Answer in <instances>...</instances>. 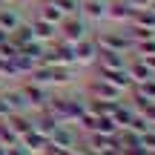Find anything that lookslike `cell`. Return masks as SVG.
Returning <instances> with one entry per match:
<instances>
[{
  "mask_svg": "<svg viewBox=\"0 0 155 155\" xmlns=\"http://www.w3.org/2000/svg\"><path fill=\"white\" fill-rule=\"evenodd\" d=\"M20 144L29 150V155H43L46 150H49V138L46 135H40V132H26V135H20Z\"/></svg>",
  "mask_w": 155,
  "mask_h": 155,
  "instance_id": "cell-12",
  "label": "cell"
},
{
  "mask_svg": "<svg viewBox=\"0 0 155 155\" xmlns=\"http://www.w3.org/2000/svg\"><path fill=\"white\" fill-rule=\"evenodd\" d=\"M0 78H9V61L0 58Z\"/></svg>",
  "mask_w": 155,
  "mask_h": 155,
  "instance_id": "cell-34",
  "label": "cell"
},
{
  "mask_svg": "<svg viewBox=\"0 0 155 155\" xmlns=\"http://www.w3.org/2000/svg\"><path fill=\"white\" fill-rule=\"evenodd\" d=\"M129 26H141V29H155V9H135Z\"/></svg>",
  "mask_w": 155,
  "mask_h": 155,
  "instance_id": "cell-21",
  "label": "cell"
},
{
  "mask_svg": "<svg viewBox=\"0 0 155 155\" xmlns=\"http://www.w3.org/2000/svg\"><path fill=\"white\" fill-rule=\"evenodd\" d=\"M12 3H17V0H0V6H12Z\"/></svg>",
  "mask_w": 155,
  "mask_h": 155,
  "instance_id": "cell-37",
  "label": "cell"
},
{
  "mask_svg": "<svg viewBox=\"0 0 155 155\" xmlns=\"http://www.w3.org/2000/svg\"><path fill=\"white\" fill-rule=\"evenodd\" d=\"M135 89H138L147 101H155V78H150V81H144V83H135Z\"/></svg>",
  "mask_w": 155,
  "mask_h": 155,
  "instance_id": "cell-26",
  "label": "cell"
},
{
  "mask_svg": "<svg viewBox=\"0 0 155 155\" xmlns=\"http://www.w3.org/2000/svg\"><path fill=\"white\" fill-rule=\"evenodd\" d=\"M127 129H132V132H147V129H150V124H147V118L144 115H138V112H135V118H132V121H129V127Z\"/></svg>",
  "mask_w": 155,
  "mask_h": 155,
  "instance_id": "cell-28",
  "label": "cell"
},
{
  "mask_svg": "<svg viewBox=\"0 0 155 155\" xmlns=\"http://www.w3.org/2000/svg\"><path fill=\"white\" fill-rule=\"evenodd\" d=\"M32 121H35V132L46 135V138H49V135L55 132V127H58V118L52 115L49 109H40V112H32Z\"/></svg>",
  "mask_w": 155,
  "mask_h": 155,
  "instance_id": "cell-13",
  "label": "cell"
},
{
  "mask_svg": "<svg viewBox=\"0 0 155 155\" xmlns=\"http://www.w3.org/2000/svg\"><path fill=\"white\" fill-rule=\"evenodd\" d=\"M106 9H109V0H81V17L89 26H98L106 20Z\"/></svg>",
  "mask_w": 155,
  "mask_h": 155,
  "instance_id": "cell-8",
  "label": "cell"
},
{
  "mask_svg": "<svg viewBox=\"0 0 155 155\" xmlns=\"http://www.w3.org/2000/svg\"><path fill=\"white\" fill-rule=\"evenodd\" d=\"M20 55H26L29 61L35 63V66H40V63H43V55H46V43H40V40H32V43L20 46Z\"/></svg>",
  "mask_w": 155,
  "mask_h": 155,
  "instance_id": "cell-20",
  "label": "cell"
},
{
  "mask_svg": "<svg viewBox=\"0 0 155 155\" xmlns=\"http://www.w3.org/2000/svg\"><path fill=\"white\" fill-rule=\"evenodd\" d=\"M150 9H155V0H152V6H150Z\"/></svg>",
  "mask_w": 155,
  "mask_h": 155,
  "instance_id": "cell-39",
  "label": "cell"
},
{
  "mask_svg": "<svg viewBox=\"0 0 155 155\" xmlns=\"http://www.w3.org/2000/svg\"><path fill=\"white\" fill-rule=\"evenodd\" d=\"M6 155H29V150L17 141V144H12V147H6Z\"/></svg>",
  "mask_w": 155,
  "mask_h": 155,
  "instance_id": "cell-30",
  "label": "cell"
},
{
  "mask_svg": "<svg viewBox=\"0 0 155 155\" xmlns=\"http://www.w3.org/2000/svg\"><path fill=\"white\" fill-rule=\"evenodd\" d=\"M152 38H155V29H152Z\"/></svg>",
  "mask_w": 155,
  "mask_h": 155,
  "instance_id": "cell-40",
  "label": "cell"
},
{
  "mask_svg": "<svg viewBox=\"0 0 155 155\" xmlns=\"http://www.w3.org/2000/svg\"><path fill=\"white\" fill-rule=\"evenodd\" d=\"M32 35H35V40H40V43H55L58 40V26H52V23H46V20H40V17H32Z\"/></svg>",
  "mask_w": 155,
  "mask_h": 155,
  "instance_id": "cell-11",
  "label": "cell"
},
{
  "mask_svg": "<svg viewBox=\"0 0 155 155\" xmlns=\"http://www.w3.org/2000/svg\"><path fill=\"white\" fill-rule=\"evenodd\" d=\"M0 155H6V147H0Z\"/></svg>",
  "mask_w": 155,
  "mask_h": 155,
  "instance_id": "cell-38",
  "label": "cell"
},
{
  "mask_svg": "<svg viewBox=\"0 0 155 155\" xmlns=\"http://www.w3.org/2000/svg\"><path fill=\"white\" fill-rule=\"evenodd\" d=\"M86 95H89V98H101V101H112V104H118V101L127 98L118 86H112V83L104 81V78H92L89 86H86Z\"/></svg>",
  "mask_w": 155,
  "mask_h": 155,
  "instance_id": "cell-7",
  "label": "cell"
},
{
  "mask_svg": "<svg viewBox=\"0 0 155 155\" xmlns=\"http://www.w3.org/2000/svg\"><path fill=\"white\" fill-rule=\"evenodd\" d=\"M89 35H95V32H92V26H89V23L83 20L81 15L63 17V20L58 23V38H61V40H66V43H78V40L89 38Z\"/></svg>",
  "mask_w": 155,
  "mask_h": 155,
  "instance_id": "cell-4",
  "label": "cell"
},
{
  "mask_svg": "<svg viewBox=\"0 0 155 155\" xmlns=\"http://www.w3.org/2000/svg\"><path fill=\"white\" fill-rule=\"evenodd\" d=\"M17 52H20V49H17V46L12 43V40H6V43H0V58H3V61H12V58H15Z\"/></svg>",
  "mask_w": 155,
  "mask_h": 155,
  "instance_id": "cell-29",
  "label": "cell"
},
{
  "mask_svg": "<svg viewBox=\"0 0 155 155\" xmlns=\"http://www.w3.org/2000/svg\"><path fill=\"white\" fill-rule=\"evenodd\" d=\"M35 17H40V20H46V23H52V26H58V23L63 20V12H61V6L55 3V0H43V3L38 6V12H35Z\"/></svg>",
  "mask_w": 155,
  "mask_h": 155,
  "instance_id": "cell-14",
  "label": "cell"
},
{
  "mask_svg": "<svg viewBox=\"0 0 155 155\" xmlns=\"http://www.w3.org/2000/svg\"><path fill=\"white\" fill-rule=\"evenodd\" d=\"M101 155H124L121 150H118V147H109V150H104V152H101Z\"/></svg>",
  "mask_w": 155,
  "mask_h": 155,
  "instance_id": "cell-35",
  "label": "cell"
},
{
  "mask_svg": "<svg viewBox=\"0 0 155 155\" xmlns=\"http://www.w3.org/2000/svg\"><path fill=\"white\" fill-rule=\"evenodd\" d=\"M127 72L129 78H132V83H144V81H150V78H155L150 69H147V63L141 61V58H127Z\"/></svg>",
  "mask_w": 155,
  "mask_h": 155,
  "instance_id": "cell-17",
  "label": "cell"
},
{
  "mask_svg": "<svg viewBox=\"0 0 155 155\" xmlns=\"http://www.w3.org/2000/svg\"><path fill=\"white\" fill-rule=\"evenodd\" d=\"M6 124H9V129L20 138V135H26V132H32L35 129V121H32V112H12L9 118H3Z\"/></svg>",
  "mask_w": 155,
  "mask_h": 155,
  "instance_id": "cell-10",
  "label": "cell"
},
{
  "mask_svg": "<svg viewBox=\"0 0 155 155\" xmlns=\"http://www.w3.org/2000/svg\"><path fill=\"white\" fill-rule=\"evenodd\" d=\"M135 9L129 6V0H109V9H106V20L121 23V26H129Z\"/></svg>",
  "mask_w": 155,
  "mask_h": 155,
  "instance_id": "cell-9",
  "label": "cell"
},
{
  "mask_svg": "<svg viewBox=\"0 0 155 155\" xmlns=\"http://www.w3.org/2000/svg\"><path fill=\"white\" fill-rule=\"evenodd\" d=\"M17 141H20V138H17V135L9 129V124L0 118V147H12V144H17Z\"/></svg>",
  "mask_w": 155,
  "mask_h": 155,
  "instance_id": "cell-24",
  "label": "cell"
},
{
  "mask_svg": "<svg viewBox=\"0 0 155 155\" xmlns=\"http://www.w3.org/2000/svg\"><path fill=\"white\" fill-rule=\"evenodd\" d=\"M129 6H132V9H150L152 0H129Z\"/></svg>",
  "mask_w": 155,
  "mask_h": 155,
  "instance_id": "cell-32",
  "label": "cell"
},
{
  "mask_svg": "<svg viewBox=\"0 0 155 155\" xmlns=\"http://www.w3.org/2000/svg\"><path fill=\"white\" fill-rule=\"evenodd\" d=\"M109 118L118 124V129H127V127H129V121L135 118V106L129 104L127 98H124V101H118V104H115V109H112V115H109Z\"/></svg>",
  "mask_w": 155,
  "mask_h": 155,
  "instance_id": "cell-16",
  "label": "cell"
},
{
  "mask_svg": "<svg viewBox=\"0 0 155 155\" xmlns=\"http://www.w3.org/2000/svg\"><path fill=\"white\" fill-rule=\"evenodd\" d=\"M72 55H75V69L95 66V61H98V40H95V35H89V38L72 43Z\"/></svg>",
  "mask_w": 155,
  "mask_h": 155,
  "instance_id": "cell-6",
  "label": "cell"
},
{
  "mask_svg": "<svg viewBox=\"0 0 155 155\" xmlns=\"http://www.w3.org/2000/svg\"><path fill=\"white\" fill-rule=\"evenodd\" d=\"M29 81L40 83V86H49V89H66L69 83L75 81V69H66V66H35L29 72Z\"/></svg>",
  "mask_w": 155,
  "mask_h": 155,
  "instance_id": "cell-1",
  "label": "cell"
},
{
  "mask_svg": "<svg viewBox=\"0 0 155 155\" xmlns=\"http://www.w3.org/2000/svg\"><path fill=\"white\" fill-rule=\"evenodd\" d=\"M95 132H101V135H109V138H115V135H118V124L112 121L109 115H98V118H95Z\"/></svg>",
  "mask_w": 155,
  "mask_h": 155,
  "instance_id": "cell-23",
  "label": "cell"
},
{
  "mask_svg": "<svg viewBox=\"0 0 155 155\" xmlns=\"http://www.w3.org/2000/svg\"><path fill=\"white\" fill-rule=\"evenodd\" d=\"M95 66H101V69H124V66H127V55H121V52H109V49H98V61H95Z\"/></svg>",
  "mask_w": 155,
  "mask_h": 155,
  "instance_id": "cell-15",
  "label": "cell"
},
{
  "mask_svg": "<svg viewBox=\"0 0 155 155\" xmlns=\"http://www.w3.org/2000/svg\"><path fill=\"white\" fill-rule=\"evenodd\" d=\"M58 6H61V12L66 17H72V15H81V0H55Z\"/></svg>",
  "mask_w": 155,
  "mask_h": 155,
  "instance_id": "cell-25",
  "label": "cell"
},
{
  "mask_svg": "<svg viewBox=\"0 0 155 155\" xmlns=\"http://www.w3.org/2000/svg\"><path fill=\"white\" fill-rule=\"evenodd\" d=\"M135 58H138V55H135ZM141 61H144V63H147V69H150V72L155 75V55H144Z\"/></svg>",
  "mask_w": 155,
  "mask_h": 155,
  "instance_id": "cell-31",
  "label": "cell"
},
{
  "mask_svg": "<svg viewBox=\"0 0 155 155\" xmlns=\"http://www.w3.org/2000/svg\"><path fill=\"white\" fill-rule=\"evenodd\" d=\"M81 147V132L72 124H58L55 132L49 135V150H78Z\"/></svg>",
  "mask_w": 155,
  "mask_h": 155,
  "instance_id": "cell-5",
  "label": "cell"
},
{
  "mask_svg": "<svg viewBox=\"0 0 155 155\" xmlns=\"http://www.w3.org/2000/svg\"><path fill=\"white\" fill-rule=\"evenodd\" d=\"M6 40H9V32H3V29H0V43H6Z\"/></svg>",
  "mask_w": 155,
  "mask_h": 155,
  "instance_id": "cell-36",
  "label": "cell"
},
{
  "mask_svg": "<svg viewBox=\"0 0 155 155\" xmlns=\"http://www.w3.org/2000/svg\"><path fill=\"white\" fill-rule=\"evenodd\" d=\"M17 89H20V95H23V101H26L29 112H40V109H46V106H49V98H52V92H55V89H49V86H40V83L29 81V78H23V83H20Z\"/></svg>",
  "mask_w": 155,
  "mask_h": 155,
  "instance_id": "cell-3",
  "label": "cell"
},
{
  "mask_svg": "<svg viewBox=\"0 0 155 155\" xmlns=\"http://www.w3.org/2000/svg\"><path fill=\"white\" fill-rule=\"evenodd\" d=\"M141 147L147 152H155V127H150L147 132H141Z\"/></svg>",
  "mask_w": 155,
  "mask_h": 155,
  "instance_id": "cell-27",
  "label": "cell"
},
{
  "mask_svg": "<svg viewBox=\"0 0 155 155\" xmlns=\"http://www.w3.org/2000/svg\"><path fill=\"white\" fill-rule=\"evenodd\" d=\"M3 98H6V104H9V109L12 112H29V106H26V101H23V95H20V89H6L3 92Z\"/></svg>",
  "mask_w": 155,
  "mask_h": 155,
  "instance_id": "cell-22",
  "label": "cell"
},
{
  "mask_svg": "<svg viewBox=\"0 0 155 155\" xmlns=\"http://www.w3.org/2000/svg\"><path fill=\"white\" fill-rule=\"evenodd\" d=\"M95 40H98V49L121 52V55H127V58H132V52H135V43H132V38L127 35V29H112V32H98V35H95Z\"/></svg>",
  "mask_w": 155,
  "mask_h": 155,
  "instance_id": "cell-2",
  "label": "cell"
},
{
  "mask_svg": "<svg viewBox=\"0 0 155 155\" xmlns=\"http://www.w3.org/2000/svg\"><path fill=\"white\" fill-rule=\"evenodd\" d=\"M9 40L17 46V49H20V46H26V43H32V40H35V35H32V23H29V20H23L20 26H17L15 32L9 35Z\"/></svg>",
  "mask_w": 155,
  "mask_h": 155,
  "instance_id": "cell-19",
  "label": "cell"
},
{
  "mask_svg": "<svg viewBox=\"0 0 155 155\" xmlns=\"http://www.w3.org/2000/svg\"><path fill=\"white\" fill-rule=\"evenodd\" d=\"M23 20H26V17H23L17 9H12V6H0V29H3V32L12 35Z\"/></svg>",
  "mask_w": 155,
  "mask_h": 155,
  "instance_id": "cell-18",
  "label": "cell"
},
{
  "mask_svg": "<svg viewBox=\"0 0 155 155\" xmlns=\"http://www.w3.org/2000/svg\"><path fill=\"white\" fill-rule=\"evenodd\" d=\"M124 155H147L144 147H132V150H124Z\"/></svg>",
  "mask_w": 155,
  "mask_h": 155,
  "instance_id": "cell-33",
  "label": "cell"
}]
</instances>
